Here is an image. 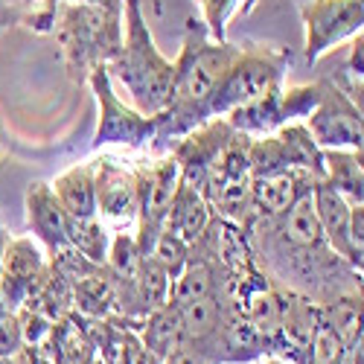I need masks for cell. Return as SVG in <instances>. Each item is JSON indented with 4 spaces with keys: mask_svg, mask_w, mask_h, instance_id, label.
<instances>
[{
    "mask_svg": "<svg viewBox=\"0 0 364 364\" xmlns=\"http://www.w3.org/2000/svg\"><path fill=\"white\" fill-rule=\"evenodd\" d=\"M23 207H26V225L33 230V236L47 248V254L68 245V213H65V207L58 204L50 184L33 181V184L26 187Z\"/></svg>",
    "mask_w": 364,
    "mask_h": 364,
    "instance_id": "16",
    "label": "cell"
},
{
    "mask_svg": "<svg viewBox=\"0 0 364 364\" xmlns=\"http://www.w3.org/2000/svg\"><path fill=\"white\" fill-rule=\"evenodd\" d=\"M47 271V254L33 236H6L0 254V286L6 309H18Z\"/></svg>",
    "mask_w": 364,
    "mask_h": 364,
    "instance_id": "11",
    "label": "cell"
},
{
    "mask_svg": "<svg viewBox=\"0 0 364 364\" xmlns=\"http://www.w3.org/2000/svg\"><path fill=\"white\" fill-rule=\"evenodd\" d=\"M210 219H213V210H210L207 198L193 184H187L184 178H178V187H175V196L169 204V216H166L164 230L175 233L178 239H184L187 245H193V242L204 233Z\"/></svg>",
    "mask_w": 364,
    "mask_h": 364,
    "instance_id": "18",
    "label": "cell"
},
{
    "mask_svg": "<svg viewBox=\"0 0 364 364\" xmlns=\"http://www.w3.org/2000/svg\"><path fill=\"white\" fill-rule=\"evenodd\" d=\"M151 257H155V259L169 271V277L175 280V277L181 274V268H184L187 259H190V245H187L184 239H178L175 233L164 230V233L158 236V242H155V248H151Z\"/></svg>",
    "mask_w": 364,
    "mask_h": 364,
    "instance_id": "31",
    "label": "cell"
},
{
    "mask_svg": "<svg viewBox=\"0 0 364 364\" xmlns=\"http://www.w3.org/2000/svg\"><path fill=\"white\" fill-rule=\"evenodd\" d=\"M300 21L306 29L303 58L315 68L323 53L350 41L364 29V0H303Z\"/></svg>",
    "mask_w": 364,
    "mask_h": 364,
    "instance_id": "8",
    "label": "cell"
},
{
    "mask_svg": "<svg viewBox=\"0 0 364 364\" xmlns=\"http://www.w3.org/2000/svg\"><path fill=\"white\" fill-rule=\"evenodd\" d=\"M233 134H236V129L225 117H210L201 126H196L193 132H187L184 137H178L169 149V155L175 158L181 178L201 193Z\"/></svg>",
    "mask_w": 364,
    "mask_h": 364,
    "instance_id": "10",
    "label": "cell"
},
{
    "mask_svg": "<svg viewBox=\"0 0 364 364\" xmlns=\"http://www.w3.org/2000/svg\"><path fill=\"white\" fill-rule=\"evenodd\" d=\"M294 65V53L286 47H265V44H245L239 47L233 65L222 76L219 87L210 97V117H225L236 105H245L268 90L286 82Z\"/></svg>",
    "mask_w": 364,
    "mask_h": 364,
    "instance_id": "5",
    "label": "cell"
},
{
    "mask_svg": "<svg viewBox=\"0 0 364 364\" xmlns=\"http://www.w3.org/2000/svg\"><path fill=\"white\" fill-rule=\"evenodd\" d=\"M265 364H289V361L280 358V355H265Z\"/></svg>",
    "mask_w": 364,
    "mask_h": 364,
    "instance_id": "36",
    "label": "cell"
},
{
    "mask_svg": "<svg viewBox=\"0 0 364 364\" xmlns=\"http://www.w3.org/2000/svg\"><path fill=\"white\" fill-rule=\"evenodd\" d=\"M0 364H29V350H18L12 355H0Z\"/></svg>",
    "mask_w": 364,
    "mask_h": 364,
    "instance_id": "34",
    "label": "cell"
},
{
    "mask_svg": "<svg viewBox=\"0 0 364 364\" xmlns=\"http://www.w3.org/2000/svg\"><path fill=\"white\" fill-rule=\"evenodd\" d=\"M41 344H47V350L53 353V358L58 364H90L97 358V347H94V338H90L87 318L79 315L76 309L68 312L65 318H58L50 329V336Z\"/></svg>",
    "mask_w": 364,
    "mask_h": 364,
    "instance_id": "17",
    "label": "cell"
},
{
    "mask_svg": "<svg viewBox=\"0 0 364 364\" xmlns=\"http://www.w3.org/2000/svg\"><path fill=\"white\" fill-rule=\"evenodd\" d=\"M297 4H303V0H297Z\"/></svg>",
    "mask_w": 364,
    "mask_h": 364,
    "instance_id": "38",
    "label": "cell"
},
{
    "mask_svg": "<svg viewBox=\"0 0 364 364\" xmlns=\"http://www.w3.org/2000/svg\"><path fill=\"white\" fill-rule=\"evenodd\" d=\"M97 216L111 225H132L137 219V172L117 158L97 161Z\"/></svg>",
    "mask_w": 364,
    "mask_h": 364,
    "instance_id": "12",
    "label": "cell"
},
{
    "mask_svg": "<svg viewBox=\"0 0 364 364\" xmlns=\"http://www.w3.org/2000/svg\"><path fill=\"white\" fill-rule=\"evenodd\" d=\"M222 271L204 259V257H193L187 259V265L181 268V274L172 280V289H169V303L172 306H187V303L198 300V297H207L222 289Z\"/></svg>",
    "mask_w": 364,
    "mask_h": 364,
    "instance_id": "24",
    "label": "cell"
},
{
    "mask_svg": "<svg viewBox=\"0 0 364 364\" xmlns=\"http://www.w3.org/2000/svg\"><path fill=\"white\" fill-rule=\"evenodd\" d=\"M111 85L134 111L146 117H158L172 90V58L161 53L155 36L143 18L140 0H126L123 4V47L105 65Z\"/></svg>",
    "mask_w": 364,
    "mask_h": 364,
    "instance_id": "3",
    "label": "cell"
},
{
    "mask_svg": "<svg viewBox=\"0 0 364 364\" xmlns=\"http://www.w3.org/2000/svg\"><path fill=\"white\" fill-rule=\"evenodd\" d=\"M68 245L102 265L111 245V230L100 222V216H68Z\"/></svg>",
    "mask_w": 364,
    "mask_h": 364,
    "instance_id": "27",
    "label": "cell"
},
{
    "mask_svg": "<svg viewBox=\"0 0 364 364\" xmlns=\"http://www.w3.org/2000/svg\"><path fill=\"white\" fill-rule=\"evenodd\" d=\"M201 9V21L213 41H228V18L233 12H251L257 0H196Z\"/></svg>",
    "mask_w": 364,
    "mask_h": 364,
    "instance_id": "29",
    "label": "cell"
},
{
    "mask_svg": "<svg viewBox=\"0 0 364 364\" xmlns=\"http://www.w3.org/2000/svg\"><path fill=\"white\" fill-rule=\"evenodd\" d=\"M58 0H0V26H26L38 36H50Z\"/></svg>",
    "mask_w": 364,
    "mask_h": 364,
    "instance_id": "26",
    "label": "cell"
},
{
    "mask_svg": "<svg viewBox=\"0 0 364 364\" xmlns=\"http://www.w3.org/2000/svg\"><path fill=\"white\" fill-rule=\"evenodd\" d=\"M321 323H326L344 344L361 338V291L344 294L321 306Z\"/></svg>",
    "mask_w": 364,
    "mask_h": 364,
    "instance_id": "28",
    "label": "cell"
},
{
    "mask_svg": "<svg viewBox=\"0 0 364 364\" xmlns=\"http://www.w3.org/2000/svg\"><path fill=\"white\" fill-rule=\"evenodd\" d=\"M55 44L73 85H85L100 65H108L123 47V6H90L76 0H58Z\"/></svg>",
    "mask_w": 364,
    "mask_h": 364,
    "instance_id": "4",
    "label": "cell"
},
{
    "mask_svg": "<svg viewBox=\"0 0 364 364\" xmlns=\"http://www.w3.org/2000/svg\"><path fill=\"white\" fill-rule=\"evenodd\" d=\"M126 364H161V361L140 344L137 332H134V341H132V347H129V358H126Z\"/></svg>",
    "mask_w": 364,
    "mask_h": 364,
    "instance_id": "33",
    "label": "cell"
},
{
    "mask_svg": "<svg viewBox=\"0 0 364 364\" xmlns=\"http://www.w3.org/2000/svg\"><path fill=\"white\" fill-rule=\"evenodd\" d=\"M321 178H315L306 169H283V172H271L251 178V198L257 216H280L300 198L312 193V187Z\"/></svg>",
    "mask_w": 364,
    "mask_h": 364,
    "instance_id": "15",
    "label": "cell"
},
{
    "mask_svg": "<svg viewBox=\"0 0 364 364\" xmlns=\"http://www.w3.org/2000/svg\"><path fill=\"white\" fill-rule=\"evenodd\" d=\"M350 204H364V164L361 149H323V178Z\"/></svg>",
    "mask_w": 364,
    "mask_h": 364,
    "instance_id": "21",
    "label": "cell"
},
{
    "mask_svg": "<svg viewBox=\"0 0 364 364\" xmlns=\"http://www.w3.org/2000/svg\"><path fill=\"white\" fill-rule=\"evenodd\" d=\"M321 85V100L315 111L303 119L321 149H364V114L341 87L329 79L315 76Z\"/></svg>",
    "mask_w": 364,
    "mask_h": 364,
    "instance_id": "9",
    "label": "cell"
},
{
    "mask_svg": "<svg viewBox=\"0 0 364 364\" xmlns=\"http://www.w3.org/2000/svg\"><path fill=\"white\" fill-rule=\"evenodd\" d=\"M242 230L257 268L277 289L309 297L318 306L361 291V271L341 259L323 239L312 193L300 196L280 216H254Z\"/></svg>",
    "mask_w": 364,
    "mask_h": 364,
    "instance_id": "1",
    "label": "cell"
},
{
    "mask_svg": "<svg viewBox=\"0 0 364 364\" xmlns=\"http://www.w3.org/2000/svg\"><path fill=\"white\" fill-rule=\"evenodd\" d=\"M225 119L242 134L248 137H265V134H274L280 126H286V111H283V85L268 90V94L245 102V105H236L233 111L225 114Z\"/></svg>",
    "mask_w": 364,
    "mask_h": 364,
    "instance_id": "19",
    "label": "cell"
},
{
    "mask_svg": "<svg viewBox=\"0 0 364 364\" xmlns=\"http://www.w3.org/2000/svg\"><path fill=\"white\" fill-rule=\"evenodd\" d=\"M318 326H321L318 303H312L309 297L283 291V315H280L277 338L271 344V355H280L289 364H303Z\"/></svg>",
    "mask_w": 364,
    "mask_h": 364,
    "instance_id": "14",
    "label": "cell"
},
{
    "mask_svg": "<svg viewBox=\"0 0 364 364\" xmlns=\"http://www.w3.org/2000/svg\"><path fill=\"white\" fill-rule=\"evenodd\" d=\"M137 338L158 361H166L181 347V312H178V306L164 303L161 309L149 312L137 326Z\"/></svg>",
    "mask_w": 364,
    "mask_h": 364,
    "instance_id": "23",
    "label": "cell"
},
{
    "mask_svg": "<svg viewBox=\"0 0 364 364\" xmlns=\"http://www.w3.org/2000/svg\"><path fill=\"white\" fill-rule=\"evenodd\" d=\"M76 4H90V6H123L126 0H76Z\"/></svg>",
    "mask_w": 364,
    "mask_h": 364,
    "instance_id": "35",
    "label": "cell"
},
{
    "mask_svg": "<svg viewBox=\"0 0 364 364\" xmlns=\"http://www.w3.org/2000/svg\"><path fill=\"white\" fill-rule=\"evenodd\" d=\"M239 47L230 41H213L201 18H187L181 53L172 62V90L166 108L155 117V151H169L178 137H184L204 119H210V97L222 76L233 65Z\"/></svg>",
    "mask_w": 364,
    "mask_h": 364,
    "instance_id": "2",
    "label": "cell"
},
{
    "mask_svg": "<svg viewBox=\"0 0 364 364\" xmlns=\"http://www.w3.org/2000/svg\"><path fill=\"white\" fill-rule=\"evenodd\" d=\"M73 309L85 318H111L117 312V289L108 268L100 265L73 286Z\"/></svg>",
    "mask_w": 364,
    "mask_h": 364,
    "instance_id": "25",
    "label": "cell"
},
{
    "mask_svg": "<svg viewBox=\"0 0 364 364\" xmlns=\"http://www.w3.org/2000/svg\"><path fill=\"white\" fill-rule=\"evenodd\" d=\"M312 204L315 216L323 230V239L329 242V248L336 251L341 259H347L353 268H364V248L355 245L353 239V207L341 193L332 190L326 181H318L312 187Z\"/></svg>",
    "mask_w": 364,
    "mask_h": 364,
    "instance_id": "13",
    "label": "cell"
},
{
    "mask_svg": "<svg viewBox=\"0 0 364 364\" xmlns=\"http://www.w3.org/2000/svg\"><path fill=\"white\" fill-rule=\"evenodd\" d=\"M361 47H364V41H361V33H358L350 41L323 53V55H329V62H326V70H318V76H323L336 87H341L355 105H361V76H364Z\"/></svg>",
    "mask_w": 364,
    "mask_h": 364,
    "instance_id": "22",
    "label": "cell"
},
{
    "mask_svg": "<svg viewBox=\"0 0 364 364\" xmlns=\"http://www.w3.org/2000/svg\"><path fill=\"white\" fill-rule=\"evenodd\" d=\"M90 364H102V361H100V355H97V358H94V361H90Z\"/></svg>",
    "mask_w": 364,
    "mask_h": 364,
    "instance_id": "37",
    "label": "cell"
},
{
    "mask_svg": "<svg viewBox=\"0 0 364 364\" xmlns=\"http://www.w3.org/2000/svg\"><path fill=\"white\" fill-rule=\"evenodd\" d=\"M87 85L94 87V97L100 105V123L94 134V149L102 146H126V149H143L155 137V117H146L134 111L126 100H119V94L111 85V76L105 65H100L90 73Z\"/></svg>",
    "mask_w": 364,
    "mask_h": 364,
    "instance_id": "7",
    "label": "cell"
},
{
    "mask_svg": "<svg viewBox=\"0 0 364 364\" xmlns=\"http://www.w3.org/2000/svg\"><path fill=\"white\" fill-rule=\"evenodd\" d=\"M97 161L76 164L53 181V193L68 216H97Z\"/></svg>",
    "mask_w": 364,
    "mask_h": 364,
    "instance_id": "20",
    "label": "cell"
},
{
    "mask_svg": "<svg viewBox=\"0 0 364 364\" xmlns=\"http://www.w3.org/2000/svg\"><path fill=\"white\" fill-rule=\"evenodd\" d=\"M23 332L15 309H0V355H12L23 350Z\"/></svg>",
    "mask_w": 364,
    "mask_h": 364,
    "instance_id": "32",
    "label": "cell"
},
{
    "mask_svg": "<svg viewBox=\"0 0 364 364\" xmlns=\"http://www.w3.org/2000/svg\"><path fill=\"white\" fill-rule=\"evenodd\" d=\"M134 172H137V219H134L137 230H134V242H137L140 254L149 257L151 248H155L158 236L166 228L169 204H172V196H175V187H178L181 169H178L175 158L166 151V155H161L151 164H134Z\"/></svg>",
    "mask_w": 364,
    "mask_h": 364,
    "instance_id": "6",
    "label": "cell"
},
{
    "mask_svg": "<svg viewBox=\"0 0 364 364\" xmlns=\"http://www.w3.org/2000/svg\"><path fill=\"white\" fill-rule=\"evenodd\" d=\"M321 100V85L318 79L315 82H306V85H283V111H286V119L289 123H303L318 105Z\"/></svg>",
    "mask_w": 364,
    "mask_h": 364,
    "instance_id": "30",
    "label": "cell"
}]
</instances>
